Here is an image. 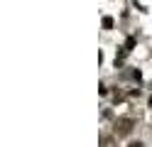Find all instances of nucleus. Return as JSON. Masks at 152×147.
<instances>
[{
    "mask_svg": "<svg viewBox=\"0 0 152 147\" xmlns=\"http://www.w3.org/2000/svg\"><path fill=\"white\" fill-rule=\"evenodd\" d=\"M128 147H142V142H130Z\"/></svg>",
    "mask_w": 152,
    "mask_h": 147,
    "instance_id": "3",
    "label": "nucleus"
},
{
    "mask_svg": "<svg viewBox=\"0 0 152 147\" xmlns=\"http://www.w3.org/2000/svg\"><path fill=\"white\" fill-rule=\"evenodd\" d=\"M132 127H135L132 118H118V120H115V135L118 137H125V135L132 132Z\"/></svg>",
    "mask_w": 152,
    "mask_h": 147,
    "instance_id": "1",
    "label": "nucleus"
},
{
    "mask_svg": "<svg viewBox=\"0 0 152 147\" xmlns=\"http://www.w3.org/2000/svg\"><path fill=\"white\" fill-rule=\"evenodd\" d=\"M101 147H115V140H113L110 135H103L101 137Z\"/></svg>",
    "mask_w": 152,
    "mask_h": 147,
    "instance_id": "2",
    "label": "nucleus"
}]
</instances>
